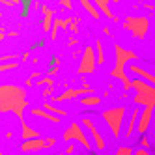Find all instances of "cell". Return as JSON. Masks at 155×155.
<instances>
[{
  "label": "cell",
  "mask_w": 155,
  "mask_h": 155,
  "mask_svg": "<svg viewBox=\"0 0 155 155\" xmlns=\"http://www.w3.org/2000/svg\"><path fill=\"white\" fill-rule=\"evenodd\" d=\"M26 92L19 86L4 84L0 86V112H13L19 121L25 120V110L28 108Z\"/></svg>",
  "instance_id": "1"
},
{
  "label": "cell",
  "mask_w": 155,
  "mask_h": 155,
  "mask_svg": "<svg viewBox=\"0 0 155 155\" xmlns=\"http://www.w3.org/2000/svg\"><path fill=\"white\" fill-rule=\"evenodd\" d=\"M125 114H127L125 107H114V108H107V110L101 112V118L108 125V129H110L114 138H120V135H121V125H124Z\"/></svg>",
  "instance_id": "2"
},
{
  "label": "cell",
  "mask_w": 155,
  "mask_h": 155,
  "mask_svg": "<svg viewBox=\"0 0 155 155\" xmlns=\"http://www.w3.org/2000/svg\"><path fill=\"white\" fill-rule=\"evenodd\" d=\"M124 28H127L133 38L142 41L144 38L148 36V30H150V19L144 17V15H129L124 19Z\"/></svg>",
  "instance_id": "3"
},
{
  "label": "cell",
  "mask_w": 155,
  "mask_h": 155,
  "mask_svg": "<svg viewBox=\"0 0 155 155\" xmlns=\"http://www.w3.org/2000/svg\"><path fill=\"white\" fill-rule=\"evenodd\" d=\"M62 140L64 142H81V146H84L88 151L92 150V144H90V140H88L86 133H84V127L79 124V121H73V124L64 131Z\"/></svg>",
  "instance_id": "4"
},
{
  "label": "cell",
  "mask_w": 155,
  "mask_h": 155,
  "mask_svg": "<svg viewBox=\"0 0 155 155\" xmlns=\"http://www.w3.org/2000/svg\"><path fill=\"white\" fill-rule=\"evenodd\" d=\"M95 69H97V58H95L94 47L92 45H86L82 49V56H81L77 73H79V75H92Z\"/></svg>",
  "instance_id": "5"
},
{
  "label": "cell",
  "mask_w": 155,
  "mask_h": 155,
  "mask_svg": "<svg viewBox=\"0 0 155 155\" xmlns=\"http://www.w3.org/2000/svg\"><path fill=\"white\" fill-rule=\"evenodd\" d=\"M90 94H94V90L90 88V84L88 82H82V86H79V88H68L65 92H62L60 95H54L52 97V101L54 103H62V101H71V99H75V97H84V95H90Z\"/></svg>",
  "instance_id": "6"
},
{
  "label": "cell",
  "mask_w": 155,
  "mask_h": 155,
  "mask_svg": "<svg viewBox=\"0 0 155 155\" xmlns=\"http://www.w3.org/2000/svg\"><path fill=\"white\" fill-rule=\"evenodd\" d=\"M138 54L131 49H124L120 43H114V60H116V65L114 68H120V69H125V65L133 60H137Z\"/></svg>",
  "instance_id": "7"
},
{
  "label": "cell",
  "mask_w": 155,
  "mask_h": 155,
  "mask_svg": "<svg viewBox=\"0 0 155 155\" xmlns=\"http://www.w3.org/2000/svg\"><path fill=\"white\" fill-rule=\"evenodd\" d=\"M88 133H90V137L94 138V146H95V150H99V151H103L105 148H107V142H105V138H103V135L99 133V129H97V125L94 124V121L88 118V116H84L82 118V124H81Z\"/></svg>",
  "instance_id": "8"
},
{
  "label": "cell",
  "mask_w": 155,
  "mask_h": 155,
  "mask_svg": "<svg viewBox=\"0 0 155 155\" xmlns=\"http://www.w3.org/2000/svg\"><path fill=\"white\" fill-rule=\"evenodd\" d=\"M131 101L135 103L137 107H144V108L151 107V108H155V86H148L144 92L135 94Z\"/></svg>",
  "instance_id": "9"
},
{
  "label": "cell",
  "mask_w": 155,
  "mask_h": 155,
  "mask_svg": "<svg viewBox=\"0 0 155 155\" xmlns=\"http://www.w3.org/2000/svg\"><path fill=\"white\" fill-rule=\"evenodd\" d=\"M151 116H153V108L151 107H146V108H142V114L138 118V125H137V131H138V135H146V131L151 124Z\"/></svg>",
  "instance_id": "10"
},
{
  "label": "cell",
  "mask_w": 155,
  "mask_h": 155,
  "mask_svg": "<svg viewBox=\"0 0 155 155\" xmlns=\"http://www.w3.org/2000/svg\"><path fill=\"white\" fill-rule=\"evenodd\" d=\"M129 71H131L133 75H137V79H142V81H146L148 84L155 86V75L150 73V71H146L144 68H140L138 64H131V65H129Z\"/></svg>",
  "instance_id": "11"
},
{
  "label": "cell",
  "mask_w": 155,
  "mask_h": 155,
  "mask_svg": "<svg viewBox=\"0 0 155 155\" xmlns=\"http://www.w3.org/2000/svg\"><path fill=\"white\" fill-rule=\"evenodd\" d=\"M19 150H21V151H25V153H28V151H39V150H47V140H45V138L26 140V142H23V144L19 146Z\"/></svg>",
  "instance_id": "12"
},
{
  "label": "cell",
  "mask_w": 155,
  "mask_h": 155,
  "mask_svg": "<svg viewBox=\"0 0 155 155\" xmlns=\"http://www.w3.org/2000/svg\"><path fill=\"white\" fill-rule=\"evenodd\" d=\"M140 114H142V110H140L138 107L129 114V124H127V131H125V138H133V135L137 133V125H138Z\"/></svg>",
  "instance_id": "13"
},
{
  "label": "cell",
  "mask_w": 155,
  "mask_h": 155,
  "mask_svg": "<svg viewBox=\"0 0 155 155\" xmlns=\"http://www.w3.org/2000/svg\"><path fill=\"white\" fill-rule=\"evenodd\" d=\"M95 6H97V9H99V13L101 15H105V17H108L110 21H114V23H120V17L110 9V6H108V2L107 0H97L95 2Z\"/></svg>",
  "instance_id": "14"
},
{
  "label": "cell",
  "mask_w": 155,
  "mask_h": 155,
  "mask_svg": "<svg viewBox=\"0 0 155 155\" xmlns=\"http://www.w3.org/2000/svg\"><path fill=\"white\" fill-rule=\"evenodd\" d=\"M21 137H23L25 142L26 140H36V138H39V133L32 125H28L25 120H21Z\"/></svg>",
  "instance_id": "15"
},
{
  "label": "cell",
  "mask_w": 155,
  "mask_h": 155,
  "mask_svg": "<svg viewBox=\"0 0 155 155\" xmlns=\"http://www.w3.org/2000/svg\"><path fill=\"white\" fill-rule=\"evenodd\" d=\"M110 77L112 79H118L121 84H124V90H131V79L127 77V71H124V69H120V68H114L112 71H110Z\"/></svg>",
  "instance_id": "16"
},
{
  "label": "cell",
  "mask_w": 155,
  "mask_h": 155,
  "mask_svg": "<svg viewBox=\"0 0 155 155\" xmlns=\"http://www.w3.org/2000/svg\"><path fill=\"white\" fill-rule=\"evenodd\" d=\"M30 114H32V116H38V118H41V120L52 121V124H60V121H62V118H56V116L49 114L45 108H36V107H32V108H30Z\"/></svg>",
  "instance_id": "17"
},
{
  "label": "cell",
  "mask_w": 155,
  "mask_h": 155,
  "mask_svg": "<svg viewBox=\"0 0 155 155\" xmlns=\"http://www.w3.org/2000/svg\"><path fill=\"white\" fill-rule=\"evenodd\" d=\"M79 103L82 107H99L103 103V97L101 95H95V94H90V95H84L79 99Z\"/></svg>",
  "instance_id": "18"
},
{
  "label": "cell",
  "mask_w": 155,
  "mask_h": 155,
  "mask_svg": "<svg viewBox=\"0 0 155 155\" xmlns=\"http://www.w3.org/2000/svg\"><path fill=\"white\" fill-rule=\"evenodd\" d=\"M81 6L88 12V15L90 17H94L95 21L101 17V13H99V9H97V6H95V2H90V0H81Z\"/></svg>",
  "instance_id": "19"
},
{
  "label": "cell",
  "mask_w": 155,
  "mask_h": 155,
  "mask_svg": "<svg viewBox=\"0 0 155 155\" xmlns=\"http://www.w3.org/2000/svg\"><path fill=\"white\" fill-rule=\"evenodd\" d=\"M41 108H45L49 114H52V116H56V118H65L68 116V110H64V108H58V107H54L52 103H49V101H45L43 103V107Z\"/></svg>",
  "instance_id": "20"
},
{
  "label": "cell",
  "mask_w": 155,
  "mask_h": 155,
  "mask_svg": "<svg viewBox=\"0 0 155 155\" xmlns=\"http://www.w3.org/2000/svg\"><path fill=\"white\" fill-rule=\"evenodd\" d=\"M94 47H95L97 65H103V64H105V47H103V41H101V39H95V41H94Z\"/></svg>",
  "instance_id": "21"
},
{
  "label": "cell",
  "mask_w": 155,
  "mask_h": 155,
  "mask_svg": "<svg viewBox=\"0 0 155 155\" xmlns=\"http://www.w3.org/2000/svg\"><path fill=\"white\" fill-rule=\"evenodd\" d=\"M62 23H64V19H54L52 28H51V39H56L58 38V32L62 28Z\"/></svg>",
  "instance_id": "22"
},
{
  "label": "cell",
  "mask_w": 155,
  "mask_h": 155,
  "mask_svg": "<svg viewBox=\"0 0 155 155\" xmlns=\"http://www.w3.org/2000/svg\"><path fill=\"white\" fill-rule=\"evenodd\" d=\"M52 23H54L52 15H47V17H43V21H41V30H43V32H47V34H51Z\"/></svg>",
  "instance_id": "23"
},
{
  "label": "cell",
  "mask_w": 155,
  "mask_h": 155,
  "mask_svg": "<svg viewBox=\"0 0 155 155\" xmlns=\"http://www.w3.org/2000/svg\"><path fill=\"white\" fill-rule=\"evenodd\" d=\"M19 68V62H4V64H0V73H4V71H12V69H17Z\"/></svg>",
  "instance_id": "24"
},
{
  "label": "cell",
  "mask_w": 155,
  "mask_h": 155,
  "mask_svg": "<svg viewBox=\"0 0 155 155\" xmlns=\"http://www.w3.org/2000/svg\"><path fill=\"white\" fill-rule=\"evenodd\" d=\"M41 86L43 88H45V86H54V81L51 79V77H41V79L34 84V88H41Z\"/></svg>",
  "instance_id": "25"
},
{
  "label": "cell",
  "mask_w": 155,
  "mask_h": 155,
  "mask_svg": "<svg viewBox=\"0 0 155 155\" xmlns=\"http://www.w3.org/2000/svg\"><path fill=\"white\" fill-rule=\"evenodd\" d=\"M114 155H135V150H133L131 146H120L114 151Z\"/></svg>",
  "instance_id": "26"
},
{
  "label": "cell",
  "mask_w": 155,
  "mask_h": 155,
  "mask_svg": "<svg viewBox=\"0 0 155 155\" xmlns=\"http://www.w3.org/2000/svg\"><path fill=\"white\" fill-rule=\"evenodd\" d=\"M39 9H41L43 17H47V15H54V9H52L51 6H47V4H39Z\"/></svg>",
  "instance_id": "27"
},
{
  "label": "cell",
  "mask_w": 155,
  "mask_h": 155,
  "mask_svg": "<svg viewBox=\"0 0 155 155\" xmlns=\"http://www.w3.org/2000/svg\"><path fill=\"white\" fill-rule=\"evenodd\" d=\"M140 148H144V150H148L150 151V148H151V140H150V137H140Z\"/></svg>",
  "instance_id": "28"
},
{
  "label": "cell",
  "mask_w": 155,
  "mask_h": 155,
  "mask_svg": "<svg viewBox=\"0 0 155 155\" xmlns=\"http://www.w3.org/2000/svg\"><path fill=\"white\" fill-rule=\"evenodd\" d=\"M79 23H81V19H75L73 23L69 25V30H71V34H73V36L79 34Z\"/></svg>",
  "instance_id": "29"
},
{
  "label": "cell",
  "mask_w": 155,
  "mask_h": 155,
  "mask_svg": "<svg viewBox=\"0 0 155 155\" xmlns=\"http://www.w3.org/2000/svg\"><path fill=\"white\" fill-rule=\"evenodd\" d=\"M17 56H19V54H6V56H0V64H4V62H15Z\"/></svg>",
  "instance_id": "30"
},
{
  "label": "cell",
  "mask_w": 155,
  "mask_h": 155,
  "mask_svg": "<svg viewBox=\"0 0 155 155\" xmlns=\"http://www.w3.org/2000/svg\"><path fill=\"white\" fill-rule=\"evenodd\" d=\"M52 92H54V86H45V88H43V97H51L52 95Z\"/></svg>",
  "instance_id": "31"
},
{
  "label": "cell",
  "mask_w": 155,
  "mask_h": 155,
  "mask_svg": "<svg viewBox=\"0 0 155 155\" xmlns=\"http://www.w3.org/2000/svg\"><path fill=\"white\" fill-rule=\"evenodd\" d=\"M135 155H153V153H150L148 150H144V148H137L135 150Z\"/></svg>",
  "instance_id": "32"
},
{
  "label": "cell",
  "mask_w": 155,
  "mask_h": 155,
  "mask_svg": "<svg viewBox=\"0 0 155 155\" xmlns=\"http://www.w3.org/2000/svg\"><path fill=\"white\" fill-rule=\"evenodd\" d=\"M81 56H82V51H81V49H75V51L71 52V58H73V60H77V58H81Z\"/></svg>",
  "instance_id": "33"
},
{
  "label": "cell",
  "mask_w": 155,
  "mask_h": 155,
  "mask_svg": "<svg viewBox=\"0 0 155 155\" xmlns=\"http://www.w3.org/2000/svg\"><path fill=\"white\" fill-rule=\"evenodd\" d=\"M65 9H73V2H71V0H62V2H60Z\"/></svg>",
  "instance_id": "34"
},
{
  "label": "cell",
  "mask_w": 155,
  "mask_h": 155,
  "mask_svg": "<svg viewBox=\"0 0 155 155\" xmlns=\"http://www.w3.org/2000/svg\"><path fill=\"white\" fill-rule=\"evenodd\" d=\"M77 43H79V39H77V36H71V38L68 39V45H69V47H75Z\"/></svg>",
  "instance_id": "35"
},
{
  "label": "cell",
  "mask_w": 155,
  "mask_h": 155,
  "mask_svg": "<svg viewBox=\"0 0 155 155\" xmlns=\"http://www.w3.org/2000/svg\"><path fill=\"white\" fill-rule=\"evenodd\" d=\"M45 140H47V150L52 148L54 144H56V138H54V137H49V138H45Z\"/></svg>",
  "instance_id": "36"
},
{
  "label": "cell",
  "mask_w": 155,
  "mask_h": 155,
  "mask_svg": "<svg viewBox=\"0 0 155 155\" xmlns=\"http://www.w3.org/2000/svg\"><path fill=\"white\" fill-rule=\"evenodd\" d=\"M73 151H75V144L69 142V144H68V148H65V155H71Z\"/></svg>",
  "instance_id": "37"
},
{
  "label": "cell",
  "mask_w": 155,
  "mask_h": 155,
  "mask_svg": "<svg viewBox=\"0 0 155 155\" xmlns=\"http://www.w3.org/2000/svg\"><path fill=\"white\" fill-rule=\"evenodd\" d=\"M56 73H58V68H51V69H49V75H47V77H51V79H52V77L56 75Z\"/></svg>",
  "instance_id": "38"
},
{
  "label": "cell",
  "mask_w": 155,
  "mask_h": 155,
  "mask_svg": "<svg viewBox=\"0 0 155 155\" xmlns=\"http://www.w3.org/2000/svg\"><path fill=\"white\" fill-rule=\"evenodd\" d=\"M34 79H41V73L39 71H34V73L30 75V81H34Z\"/></svg>",
  "instance_id": "39"
},
{
  "label": "cell",
  "mask_w": 155,
  "mask_h": 155,
  "mask_svg": "<svg viewBox=\"0 0 155 155\" xmlns=\"http://www.w3.org/2000/svg\"><path fill=\"white\" fill-rule=\"evenodd\" d=\"M4 36H6V28L0 26V41H4Z\"/></svg>",
  "instance_id": "40"
},
{
  "label": "cell",
  "mask_w": 155,
  "mask_h": 155,
  "mask_svg": "<svg viewBox=\"0 0 155 155\" xmlns=\"http://www.w3.org/2000/svg\"><path fill=\"white\" fill-rule=\"evenodd\" d=\"M17 34H19V32H17V30H13V32H8V36H12V38H15Z\"/></svg>",
  "instance_id": "41"
},
{
  "label": "cell",
  "mask_w": 155,
  "mask_h": 155,
  "mask_svg": "<svg viewBox=\"0 0 155 155\" xmlns=\"http://www.w3.org/2000/svg\"><path fill=\"white\" fill-rule=\"evenodd\" d=\"M2 4H4V6H17L19 2H2Z\"/></svg>",
  "instance_id": "42"
},
{
  "label": "cell",
  "mask_w": 155,
  "mask_h": 155,
  "mask_svg": "<svg viewBox=\"0 0 155 155\" xmlns=\"http://www.w3.org/2000/svg\"><path fill=\"white\" fill-rule=\"evenodd\" d=\"M153 142H155V133H153Z\"/></svg>",
  "instance_id": "43"
},
{
  "label": "cell",
  "mask_w": 155,
  "mask_h": 155,
  "mask_svg": "<svg viewBox=\"0 0 155 155\" xmlns=\"http://www.w3.org/2000/svg\"><path fill=\"white\" fill-rule=\"evenodd\" d=\"M0 155H4V151H0Z\"/></svg>",
  "instance_id": "44"
},
{
  "label": "cell",
  "mask_w": 155,
  "mask_h": 155,
  "mask_svg": "<svg viewBox=\"0 0 155 155\" xmlns=\"http://www.w3.org/2000/svg\"><path fill=\"white\" fill-rule=\"evenodd\" d=\"M0 17H2V12H0Z\"/></svg>",
  "instance_id": "45"
}]
</instances>
